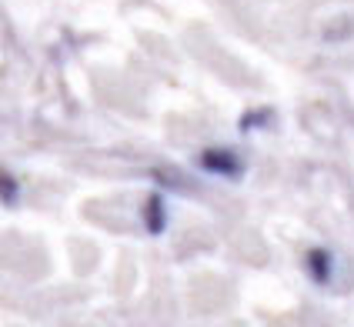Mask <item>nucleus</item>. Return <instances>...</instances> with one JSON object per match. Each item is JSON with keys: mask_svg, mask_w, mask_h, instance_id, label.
I'll list each match as a JSON object with an SVG mask.
<instances>
[{"mask_svg": "<svg viewBox=\"0 0 354 327\" xmlns=\"http://www.w3.org/2000/svg\"><path fill=\"white\" fill-rule=\"evenodd\" d=\"M144 231L151 234V237H160V234L167 231V200L160 194H151L144 200Z\"/></svg>", "mask_w": 354, "mask_h": 327, "instance_id": "7ed1b4c3", "label": "nucleus"}, {"mask_svg": "<svg viewBox=\"0 0 354 327\" xmlns=\"http://www.w3.org/2000/svg\"><path fill=\"white\" fill-rule=\"evenodd\" d=\"M17 194H20V184L14 174H3L0 177V200H3V207H14L17 204Z\"/></svg>", "mask_w": 354, "mask_h": 327, "instance_id": "20e7f679", "label": "nucleus"}, {"mask_svg": "<svg viewBox=\"0 0 354 327\" xmlns=\"http://www.w3.org/2000/svg\"><path fill=\"white\" fill-rule=\"evenodd\" d=\"M304 268H308V277H311L315 284L328 288L331 277H335V254L328 247H311L308 257H304Z\"/></svg>", "mask_w": 354, "mask_h": 327, "instance_id": "f03ea898", "label": "nucleus"}, {"mask_svg": "<svg viewBox=\"0 0 354 327\" xmlns=\"http://www.w3.org/2000/svg\"><path fill=\"white\" fill-rule=\"evenodd\" d=\"M197 167L204 174H214V177H227V180H234V177L244 174L241 157L234 151H227V147H207V151H201L197 154Z\"/></svg>", "mask_w": 354, "mask_h": 327, "instance_id": "f257e3e1", "label": "nucleus"}, {"mask_svg": "<svg viewBox=\"0 0 354 327\" xmlns=\"http://www.w3.org/2000/svg\"><path fill=\"white\" fill-rule=\"evenodd\" d=\"M268 120H271V114H268V111H251V114L241 117V131H248V134H251L254 127H264Z\"/></svg>", "mask_w": 354, "mask_h": 327, "instance_id": "39448f33", "label": "nucleus"}]
</instances>
